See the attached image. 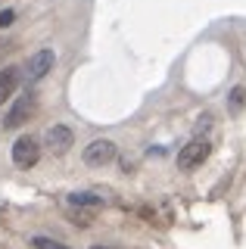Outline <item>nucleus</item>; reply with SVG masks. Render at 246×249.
I'll return each mask as SVG.
<instances>
[{"mask_svg":"<svg viewBox=\"0 0 246 249\" xmlns=\"http://www.w3.org/2000/svg\"><path fill=\"white\" fill-rule=\"evenodd\" d=\"M37 159H41V146H37V140L32 134L19 137L16 143H13V162H16L19 168H32V165H37Z\"/></svg>","mask_w":246,"mask_h":249,"instance_id":"nucleus-3","label":"nucleus"},{"mask_svg":"<svg viewBox=\"0 0 246 249\" xmlns=\"http://www.w3.org/2000/svg\"><path fill=\"white\" fill-rule=\"evenodd\" d=\"M209 150H212L209 140H199V137L190 140V143L178 153V165H181V168H196V165H203V162L209 159Z\"/></svg>","mask_w":246,"mask_h":249,"instance_id":"nucleus-4","label":"nucleus"},{"mask_svg":"<svg viewBox=\"0 0 246 249\" xmlns=\"http://www.w3.org/2000/svg\"><path fill=\"white\" fill-rule=\"evenodd\" d=\"M13 19H16V13H13V10H3V13H0V28L13 25Z\"/></svg>","mask_w":246,"mask_h":249,"instance_id":"nucleus-10","label":"nucleus"},{"mask_svg":"<svg viewBox=\"0 0 246 249\" xmlns=\"http://www.w3.org/2000/svg\"><path fill=\"white\" fill-rule=\"evenodd\" d=\"M19 88V69H3V72H0V106L6 103V100L13 97V90Z\"/></svg>","mask_w":246,"mask_h":249,"instance_id":"nucleus-7","label":"nucleus"},{"mask_svg":"<svg viewBox=\"0 0 246 249\" xmlns=\"http://www.w3.org/2000/svg\"><path fill=\"white\" fill-rule=\"evenodd\" d=\"M6 50H10V44H6V41H0V62H3V56H6Z\"/></svg>","mask_w":246,"mask_h":249,"instance_id":"nucleus-12","label":"nucleus"},{"mask_svg":"<svg viewBox=\"0 0 246 249\" xmlns=\"http://www.w3.org/2000/svg\"><path fill=\"white\" fill-rule=\"evenodd\" d=\"M53 62H56V53H53L50 47H44V50H37V53H32V56H28L25 75L32 78V81H41V78L53 69Z\"/></svg>","mask_w":246,"mask_h":249,"instance_id":"nucleus-5","label":"nucleus"},{"mask_svg":"<svg viewBox=\"0 0 246 249\" xmlns=\"http://www.w3.org/2000/svg\"><path fill=\"white\" fill-rule=\"evenodd\" d=\"M69 206H72V209H78V206L97 209V206H103V199L94 196V193H72V196H69Z\"/></svg>","mask_w":246,"mask_h":249,"instance_id":"nucleus-8","label":"nucleus"},{"mask_svg":"<svg viewBox=\"0 0 246 249\" xmlns=\"http://www.w3.org/2000/svg\"><path fill=\"white\" fill-rule=\"evenodd\" d=\"M44 143H47L50 153L63 156V153H69V146L75 143V134L66 128V124H53V128H47V134H44Z\"/></svg>","mask_w":246,"mask_h":249,"instance_id":"nucleus-6","label":"nucleus"},{"mask_svg":"<svg viewBox=\"0 0 246 249\" xmlns=\"http://www.w3.org/2000/svg\"><path fill=\"white\" fill-rule=\"evenodd\" d=\"M35 109H37V97H35L32 90H25V93H22V97L16 100V106L6 112L3 128H6V131H13V128H19V124H25V122L35 115Z\"/></svg>","mask_w":246,"mask_h":249,"instance_id":"nucleus-1","label":"nucleus"},{"mask_svg":"<svg viewBox=\"0 0 246 249\" xmlns=\"http://www.w3.org/2000/svg\"><path fill=\"white\" fill-rule=\"evenodd\" d=\"M230 97H234V106H237V109L243 106V88H234V93H230Z\"/></svg>","mask_w":246,"mask_h":249,"instance_id":"nucleus-11","label":"nucleus"},{"mask_svg":"<svg viewBox=\"0 0 246 249\" xmlns=\"http://www.w3.org/2000/svg\"><path fill=\"white\" fill-rule=\"evenodd\" d=\"M32 246L35 249H72V246L59 243V240H50V237H32Z\"/></svg>","mask_w":246,"mask_h":249,"instance_id":"nucleus-9","label":"nucleus"},{"mask_svg":"<svg viewBox=\"0 0 246 249\" xmlns=\"http://www.w3.org/2000/svg\"><path fill=\"white\" fill-rule=\"evenodd\" d=\"M90 249H112V246H103V243H97V246H90Z\"/></svg>","mask_w":246,"mask_h":249,"instance_id":"nucleus-13","label":"nucleus"},{"mask_svg":"<svg viewBox=\"0 0 246 249\" xmlns=\"http://www.w3.org/2000/svg\"><path fill=\"white\" fill-rule=\"evenodd\" d=\"M112 159H115V143L106 140V137H100V140L84 146V162H88L90 168H103V165H109Z\"/></svg>","mask_w":246,"mask_h":249,"instance_id":"nucleus-2","label":"nucleus"}]
</instances>
